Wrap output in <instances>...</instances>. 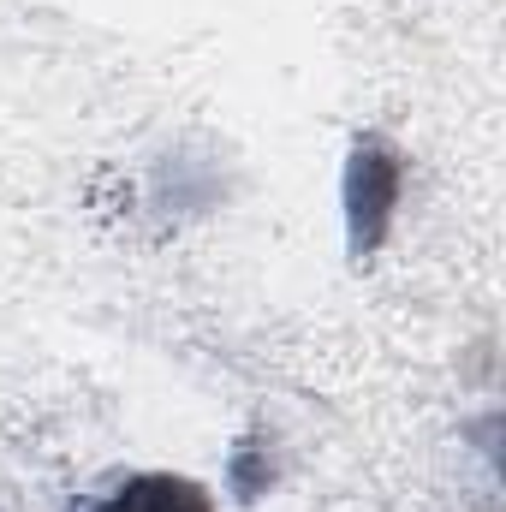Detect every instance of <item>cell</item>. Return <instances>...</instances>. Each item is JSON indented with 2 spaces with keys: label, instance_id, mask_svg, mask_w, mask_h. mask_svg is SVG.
Listing matches in <instances>:
<instances>
[{
  "label": "cell",
  "instance_id": "1",
  "mask_svg": "<svg viewBox=\"0 0 506 512\" xmlns=\"http://www.w3.org/2000/svg\"><path fill=\"white\" fill-rule=\"evenodd\" d=\"M399 185H405V167L399 155L364 137L352 149V173H346V209H352V245L358 251H376L387 221H393V203H399Z\"/></svg>",
  "mask_w": 506,
  "mask_h": 512
},
{
  "label": "cell",
  "instance_id": "2",
  "mask_svg": "<svg viewBox=\"0 0 506 512\" xmlns=\"http://www.w3.org/2000/svg\"><path fill=\"white\" fill-rule=\"evenodd\" d=\"M96 512H215V507H209V495H203L191 477L143 471V477L120 483V489H114V495H108Z\"/></svg>",
  "mask_w": 506,
  "mask_h": 512
}]
</instances>
